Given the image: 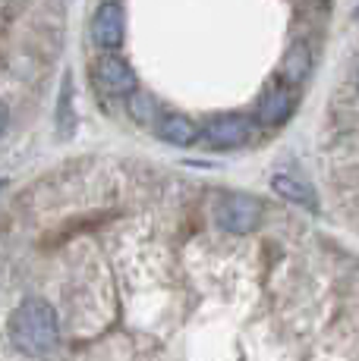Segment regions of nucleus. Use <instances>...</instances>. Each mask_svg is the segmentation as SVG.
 Returning <instances> with one entry per match:
<instances>
[{"label":"nucleus","instance_id":"obj_1","mask_svg":"<svg viewBox=\"0 0 359 361\" xmlns=\"http://www.w3.org/2000/svg\"><path fill=\"white\" fill-rule=\"evenodd\" d=\"M10 339L23 355H32V358L54 355L60 343L57 311L47 302H41V298L23 302L10 317Z\"/></svg>","mask_w":359,"mask_h":361},{"label":"nucleus","instance_id":"obj_2","mask_svg":"<svg viewBox=\"0 0 359 361\" xmlns=\"http://www.w3.org/2000/svg\"><path fill=\"white\" fill-rule=\"evenodd\" d=\"M215 220L227 233H249L261 220V204L249 195H227L215 207Z\"/></svg>","mask_w":359,"mask_h":361},{"label":"nucleus","instance_id":"obj_3","mask_svg":"<svg viewBox=\"0 0 359 361\" xmlns=\"http://www.w3.org/2000/svg\"><path fill=\"white\" fill-rule=\"evenodd\" d=\"M92 79L101 94H133V88H136V73L129 69L126 60L117 57V54H105V57L95 63Z\"/></svg>","mask_w":359,"mask_h":361},{"label":"nucleus","instance_id":"obj_4","mask_svg":"<svg viewBox=\"0 0 359 361\" xmlns=\"http://www.w3.org/2000/svg\"><path fill=\"white\" fill-rule=\"evenodd\" d=\"M199 135H202V142L208 145V148H237V145L249 142L252 126H249L246 116L230 114V116H218V120H211Z\"/></svg>","mask_w":359,"mask_h":361},{"label":"nucleus","instance_id":"obj_5","mask_svg":"<svg viewBox=\"0 0 359 361\" xmlns=\"http://www.w3.org/2000/svg\"><path fill=\"white\" fill-rule=\"evenodd\" d=\"M92 41L105 51H114L123 41V10L120 4H101L98 13L92 16Z\"/></svg>","mask_w":359,"mask_h":361},{"label":"nucleus","instance_id":"obj_6","mask_svg":"<svg viewBox=\"0 0 359 361\" xmlns=\"http://www.w3.org/2000/svg\"><path fill=\"white\" fill-rule=\"evenodd\" d=\"M287 114H290L287 85H281V82H268L265 94H261V101H259V120L265 123V126H281V123L287 120Z\"/></svg>","mask_w":359,"mask_h":361},{"label":"nucleus","instance_id":"obj_7","mask_svg":"<svg viewBox=\"0 0 359 361\" xmlns=\"http://www.w3.org/2000/svg\"><path fill=\"white\" fill-rule=\"evenodd\" d=\"M158 138L167 145H192L199 138V129L189 116H180V114H167L161 123L155 126Z\"/></svg>","mask_w":359,"mask_h":361},{"label":"nucleus","instance_id":"obj_8","mask_svg":"<svg viewBox=\"0 0 359 361\" xmlns=\"http://www.w3.org/2000/svg\"><path fill=\"white\" fill-rule=\"evenodd\" d=\"M271 189L278 192V195H284V198H290V201H296V204L312 207V211H315V195H312V189H306V185L296 183V179L287 176V173H278V176L271 179Z\"/></svg>","mask_w":359,"mask_h":361},{"label":"nucleus","instance_id":"obj_9","mask_svg":"<svg viewBox=\"0 0 359 361\" xmlns=\"http://www.w3.org/2000/svg\"><path fill=\"white\" fill-rule=\"evenodd\" d=\"M281 75L290 85H300L309 75V51L306 47H293L290 54H284V63H281Z\"/></svg>","mask_w":359,"mask_h":361},{"label":"nucleus","instance_id":"obj_10","mask_svg":"<svg viewBox=\"0 0 359 361\" xmlns=\"http://www.w3.org/2000/svg\"><path fill=\"white\" fill-rule=\"evenodd\" d=\"M129 114H133V120L142 123V126H151V123L158 126V114H161V107H158V101L151 98V94L136 92V94H129Z\"/></svg>","mask_w":359,"mask_h":361},{"label":"nucleus","instance_id":"obj_11","mask_svg":"<svg viewBox=\"0 0 359 361\" xmlns=\"http://www.w3.org/2000/svg\"><path fill=\"white\" fill-rule=\"evenodd\" d=\"M4 129H6V107L0 104V132H4Z\"/></svg>","mask_w":359,"mask_h":361}]
</instances>
